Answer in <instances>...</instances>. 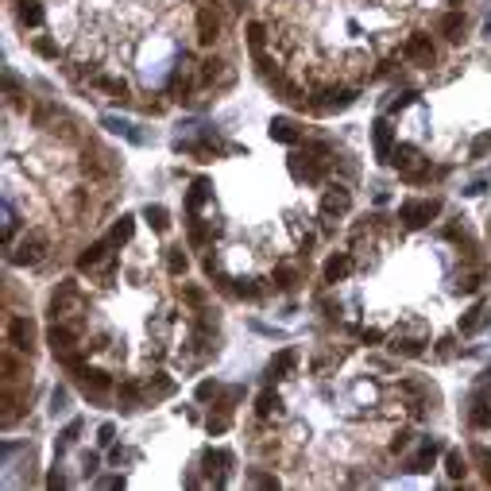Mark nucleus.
Listing matches in <instances>:
<instances>
[{"label": "nucleus", "mask_w": 491, "mask_h": 491, "mask_svg": "<svg viewBox=\"0 0 491 491\" xmlns=\"http://www.w3.org/2000/svg\"><path fill=\"white\" fill-rule=\"evenodd\" d=\"M441 197H410L399 206V221H403V228H425L430 221L441 217Z\"/></svg>", "instance_id": "f257e3e1"}, {"label": "nucleus", "mask_w": 491, "mask_h": 491, "mask_svg": "<svg viewBox=\"0 0 491 491\" xmlns=\"http://www.w3.org/2000/svg\"><path fill=\"white\" fill-rule=\"evenodd\" d=\"M47 252H50L47 232H43V228H31V232L20 240V248L8 252V263L12 267H39L43 259H47Z\"/></svg>", "instance_id": "f03ea898"}, {"label": "nucleus", "mask_w": 491, "mask_h": 491, "mask_svg": "<svg viewBox=\"0 0 491 491\" xmlns=\"http://www.w3.org/2000/svg\"><path fill=\"white\" fill-rule=\"evenodd\" d=\"M78 305H81V283H78V279H62V283L50 290L47 314H50V321H66Z\"/></svg>", "instance_id": "7ed1b4c3"}, {"label": "nucleus", "mask_w": 491, "mask_h": 491, "mask_svg": "<svg viewBox=\"0 0 491 491\" xmlns=\"http://www.w3.org/2000/svg\"><path fill=\"white\" fill-rule=\"evenodd\" d=\"M4 344L31 356V348H35V321L28 314H8L4 317Z\"/></svg>", "instance_id": "20e7f679"}, {"label": "nucleus", "mask_w": 491, "mask_h": 491, "mask_svg": "<svg viewBox=\"0 0 491 491\" xmlns=\"http://www.w3.org/2000/svg\"><path fill=\"white\" fill-rule=\"evenodd\" d=\"M356 97H360V89H333V86H325L317 89V97H310V112H341V108L356 105Z\"/></svg>", "instance_id": "39448f33"}, {"label": "nucleus", "mask_w": 491, "mask_h": 491, "mask_svg": "<svg viewBox=\"0 0 491 491\" xmlns=\"http://www.w3.org/2000/svg\"><path fill=\"white\" fill-rule=\"evenodd\" d=\"M394 148H399V128H394L387 117H379L372 124V155H375V163H391Z\"/></svg>", "instance_id": "423d86ee"}, {"label": "nucleus", "mask_w": 491, "mask_h": 491, "mask_svg": "<svg viewBox=\"0 0 491 491\" xmlns=\"http://www.w3.org/2000/svg\"><path fill=\"white\" fill-rule=\"evenodd\" d=\"M290 174L305 186H321L325 174H329V159H314L310 151L305 155H290Z\"/></svg>", "instance_id": "0eeeda50"}, {"label": "nucleus", "mask_w": 491, "mask_h": 491, "mask_svg": "<svg viewBox=\"0 0 491 491\" xmlns=\"http://www.w3.org/2000/svg\"><path fill=\"white\" fill-rule=\"evenodd\" d=\"M410 66H433L437 62V47H433V39L425 35V31H414L410 39L403 43V50H399Z\"/></svg>", "instance_id": "6e6552de"}, {"label": "nucleus", "mask_w": 491, "mask_h": 491, "mask_svg": "<svg viewBox=\"0 0 491 491\" xmlns=\"http://www.w3.org/2000/svg\"><path fill=\"white\" fill-rule=\"evenodd\" d=\"M148 383L143 379H124L117 383V410L120 414H136L139 406H148Z\"/></svg>", "instance_id": "1a4fd4ad"}, {"label": "nucleus", "mask_w": 491, "mask_h": 491, "mask_svg": "<svg viewBox=\"0 0 491 491\" xmlns=\"http://www.w3.org/2000/svg\"><path fill=\"white\" fill-rule=\"evenodd\" d=\"M221 28H225L221 8H217V4H201V8H197V43H201V47H213V43L221 39Z\"/></svg>", "instance_id": "9d476101"}, {"label": "nucleus", "mask_w": 491, "mask_h": 491, "mask_svg": "<svg viewBox=\"0 0 491 491\" xmlns=\"http://www.w3.org/2000/svg\"><path fill=\"white\" fill-rule=\"evenodd\" d=\"M437 457H445V445L437 441V437H425V441L418 445V452L406 457V472H410V476H422V472H430L433 464H437Z\"/></svg>", "instance_id": "9b49d317"}, {"label": "nucleus", "mask_w": 491, "mask_h": 491, "mask_svg": "<svg viewBox=\"0 0 491 491\" xmlns=\"http://www.w3.org/2000/svg\"><path fill=\"white\" fill-rule=\"evenodd\" d=\"M356 271V256L352 252H333V256L325 259V271H321V283L337 286V283H348Z\"/></svg>", "instance_id": "f8f14e48"}, {"label": "nucleus", "mask_w": 491, "mask_h": 491, "mask_svg": "<svg viewBox=\"0 0 491 491\" xmlns=\"http://www.w3.org/2000/svg\"><path fill=\"white\" fill-rule=\"evenodd\" d=\"M298 356H302V352H298L294 344H290V348H283V352H275V356H271V363H267V375H263V379H267L271 387L283 383V379H290V375H294V368H298Z\"/></svg>", "instance_id": "ddd939ff"}, {"label": "nucleus", "mask_w": 491, "mask_h": 491, "mask_svg": "<svg viewBox=\"0 0 491 491\" xmlns=\"http://www.w3.org/2000/svg\"><path fill=\"white\" fill-rule=\"evenodd\" d=\"M81 333H78V325H70V321H50L47 329V344H50V352L59 356V352H70V348H78Z\"/></svg>", "instance_id": "4468645a"}, {"label": "nucleus", "mask_w": 491, "mask_h": 491, "mask_svg": "<svg viewBox=\"0 0 491 491\" xmlns=\"http://www.w3.org/2000/svg\"><path fill=\"white\" fill-rule=\"evenodd\" d=\"M491 325V302H476L472 310H464L461 321H457V333L461 337H476Z\"/></svg>", "instance_id": "2eb2a0df"}, {"label": "nucleus", "mask_w": 491, "mask_h": 491, "mask_svg": "<svg viewBox=\"0 0 491 491\" xmlns=\"http://www.w3.org/2000/svg\"><path fill=\"white\" fill-rule=\"evenodd\" d=\"M267 136L275 139V143H283V148H298L302 143V124L294 117H275L267 124Z\"/></svg>", "instance_id": "dca6fc26"}, {"label": "nucleus", "mask_w": 491, "mask_h": 491, "mask_svg": "<svg viewBox=\"0 0 491 491\" xmlns=\"http://www.w3.org/2000/svg\"><path fill=\"white\" fill-rule=\"evenodd\" d=\"M348 209H352V190L333 182V186L321 194V217H344Z\"/></svg>", "instance_id": "f3484780"}, {"label": "nucleus", "mask_w": 491, "mask_h": 491, "mask_svg": "<svg viewBox=\"0 0 491 491\" xmlns=\"http://www.w3.org/2000/svg\"><path fill=\"white\" fill-rule=\"evenodd\" d=\"M108 256H112V240H108V236H101V240H93V244L81 248L78 271H97L101 263H108Z\"/></svg>", "instance_id": "a211bd4d"}, {"label": "nucleus", "mask_w": 491, "mask_h": 491, "mask_svg": "<svg viewBox=\"0 0 491 491\" xmlns=\"http://www.w3.org/2000/svg\"><path fill=\"white\" fill-rule=\"evenodd\" d=\"M387 348H391L394 356H406V360H418V356L425 352V333L422 337H410L406 329H399L394 337H387Z\"/></svg>", "instance_id": "6ab92c4d"}, {"label": "nucleus", "mask_w": 491, "mask_h": 491, "mask_svg": "<svg viewBox=\"0 0 491 491\" xmlns=\"http://www.w3.org/2000/svg\"><path fill=\"white\" fill-rule=\"evenodd\" d=\"M12 12H16V23L28 31L43 28V20H47V12H43L39 0H12Z\"/></svg>", "instance_id": "aec40b11"}, {"label": "nucleus", "mask_w": 491, "mask_h": 491, "mask_svg": "<svg viewBox=\"0 0 491 491\" xmlns=\"http://www.w3.org/2000/svg\"><path fill=\"white\" fill-rule=\"evenodd\" d=\"M298 283H302V271H298L294 263H279L275 271L267 275V286H271V290H279V294H290Z\"/></svg>", "instance_id": "412c9836"}, {"label": "nucleus", "mask_w": 491, "mask_h": 491, "mask_svg": "<svg viewBox=\"0 0 491 491\" xmlns=\"http://www.w3.org/2000/svg\"><path fill=\"white\" fill-rule=\"evenodd\" d=\"M101 128L112 132V136H124L128 143H136V148H143V143H148V136L139 132V124H128V120H120V117H101Z\"/></svg>", "instance_id": "4be33fe9"}, {"label": "nucleus", "mask_w": 491, "mask_h": 491, "mask_svg": "<svg viewBox=\"0 0 491 491\" xmlns=\"http://www.w3.org/2000/svg\"><path fill=\"white\" fill-rule=\"evenodd\" d=\"M209 197H213V182H209V178H194L190 190H186V217L201 213V206H206Z\"/></svg>", "instance_id": "5701e85b"}, {"label": "nucleus", "mask_w": 491, "mask_h": 491, "mask_svg": "<svg viewBox=\"0 0 491 491\" xmlns=\"http://www.w3.org/2000/svg\"><path fill=\"white\" fill-rule=\"evenodd\" d=\"M89 89H105L120 105H128V81L117 78V74H89Z\"/></svg>", "instance_id": "b1692460"}, {"label": "nucleus", "mask_w": 491, "mask_h": 491, "mask_svg": "<svg viewBox=\"0 0 491 491\" xmlns=\"http://www.w3.org/2000/svg\"><path fill=\"white\" fill-rule=\"evenodd\" d=\"M468 425L476 433L480 430H491V403H488V394L476 391L472 394V403H468Z\"/></svg>", "instance_id": "393cba45"}, {"label": "nucleus", "mask_w": 491, "mask_h": 491, "mask_svg": "<svg viewBox=\"0 0 491 491\" xmlns=\"http://www.w3.org/2000/svg\"><path fill=\"white\" fill-rule=\"evenodd\" d=\"M437 31H441L449 43H461L464 31H468V16H464V12H445V16H437Z\"/></svg>", "instance_id": "a878e982"}, {"label": "nucleus", "mask_w": 491, "mask_h": 491, "mask_svg": "<svg viewBox=\"0 0 491 491\" xmlns=\"http://www.w3.org/2000/svg\"><path fill=\"white\" fill-rule=\"evenodd\" d=\"M163 267H167V275L182 279V275L190 271V256H186V248H182V244L163 248Z\"/></svg>", "instance_id": "bb28decb"}, {"label": "nucleus", "mask_w": 491, "mask_h": 491, "mask_svg": "<svg viewBox=\"0 0 491 491\" xmlns=\"http://www.w3.org/2000/svg\"><path fill=\"white\" fill-rule=\"evenodd\" d=\"M132 232H136V217L120 213L117 221H112V228H108V240H112V248H124L132 240Z\"/></svg>", "instance_id": "cd10ccee"}, {"label": "nucleus", "mask_w": 491, "mask_h": 491, "mask_svg": "<svg viewBox=\"0 0 491 491\" xmlns=\"http://www.w3.org/2000/svg\"><path fill=\"white\" fill-rule=\"evenodd\" d=\"M418 163H422V155H418V148H414V143H399V148H394V155H391V167L399 170V174H403V170H414Z\"/></svg>", "instance_id": "c85d7f7f"}, {"label": "nucleus", "mask_w": 491, "mask_h": 491, "mask_svg": "<svg viewBox=\"0 0 491 491\" xmlns=\"http://www.w3.org/2000/svg\"><path fill=\"white\" fill-rule=\"evenodd\" d=\"M279 406H283V403H279V394L271 391V383H267L263 391H259V399H256V418H259V422H267V418H275V414H279Z\"/></svg>", "instance_id": "c756f323"}, {"label": "nucleus", "mask_w": 491, "mask_h": 491, "mask_svg": "<svg viewBox=\"0 0 491 491\" xmlns=\"http://www.w3.org/2000/svg\"><path fill=\"white\" fill-rule=\"evenodd\" d=\"M225 66H228V62L221 59V54H209V59H201V70H197V81H201V86H213V81L221 78V74H225Z\"/></svg>", "instance_id": "7c9ffc66"}, {"label": "nucleus", "mask_w": 491, "mask_h": 491, "mask_svg": "<svg viewBox=\"0 0 491 491\" xmlns=\"http://www.w3.org/2000/svg\"><path fill=\"white\" fill-rule=\"evenodd\" d=\"M54 363H62L70 375H81L89 368V352H78V348H70V352H59L54 356Z\"/></svg>", "instance_id": "2f4dec72"}, {"label": "nucleus", "mask_w": 491, "mask_h": 491, "mask_svg": "<svg viewBox=\"0 0 491 491\" xmlns=\"http://www.w3.org/2000/svg\"><path fill=\"white\" fill-rule=\"evenodd\" d=\"M244 394H248V391H244V383H232V387H225V391L217 394L213 403H217V410H228V414H232L236 406L244 403Z\"/></svg>", "instance_id": "473e14b6"}, {"label": "nucleus", "mask_w": 491, "mask_h": 491, "mask_svg": "<svg viewBox=\"0 0 491 491\" xmlns=\"http://www.w3.org/2000/svg\"><path fill=\"white\" fill-rule=\"evenodd\" d=\"M182 302L197 314V310H206V305H209V290L201 283H186V286H182Z\"/></svg>", "instance_id": "72a5a7b5"}, {"label": "nucleus", "mask_w": 491, "mask_h": 491, "mask_svg": "<svg viewBox=\"0 0 491 491\" xmlns=\"http://www.w3.org/2000/svg\"><path fill=\"white\" fill-rule=\"evenodd\" d=\"M445 472H449L452 480H464L468 476V457L461 449H445Z\"/></svg>", "instance_id": "f704fd0d"}, {"label": "nucleus", "mask_w": 491, "mask_h": 491, "mask_svg": "<svg viewBox=\"0 0 491 491\" xmlns=\"http://www.w3.org/2000/svg\"><path fill=\"white\" fill-rule=\"evenodd\" d=\"M174 379H170L167 372H155L151 375V383H148V391H151V403H155V399H167V394H174Z\"/></svg>", "instance_id": "c9c22d12"}, {"label": "nucleus", "mask_w": 491, "mask_h": 491, "mask_svg": "<svg viewBox=\"0 0 491 491\" xmlns=\"http://www.w3.org/2000/svg\"><path fill=\"white\" fill-rule=\"evenodd\" d=\"M244 35H248V47H252V50H263L267 47V23L248 20L244 23Z\"/></svg>", "instance_id": "e433bc0d"}, {"label": "nucleus", "mask_w": 491, "mask_h": 491, "mask_svg": "<svg viewBox=\"0 0 491 491\" xmlns=\"http://www.w3.org/2000/svg\"><path fill=\"white\" fill-rule=\"evenodd\" d=\"M31 50H35V54H39V59H47V62H59V43L54 39H47V35H35V39H31Z\"/></svg>", "instance_id": "4c0bfd02"}, {"label": "nucleus", "mask_w": 491, "mask_h": 491, "mask_svg": "<svg viewBox=\"0 0 491 491\" xmlns=\"http://www.w3.org/2000/svg\"><path fill=\"white\" fill-rule=\"evenodd\" d=\"M143 221H148L155 232H167V228H170V213L163 206H148V209H143Z\"/></svg>", "instance_id": "58836bf2"}, {"label": "nucleus", "mask_w": 491, "mask_h": 491, "mask_svg": "<svg viewBox=\"0 0 491 491\" xmlns=\"http://www.w3.org/2000/svg\"><path fill=\"white\" fill-rule=\"evenodd\" d=\"M206 430H209V437H221V433H228V430H232V418H228V410H217V414H209V418H206Z\"/></svg>", "instance_id": "ea45409f"}, {"label": "nucleus", "mask_w": 491, "mask_h": 491, "mask_svg": "<svg viewBox=\"0 0 491 491\" xmlns=\"http://www.w3.org/2000/svg\"><path fill=\"white\" fill-rule=\"evenodd\" d=\"M78 437H81V418H74V422H70L66 430L59 433V445H54V452H59V457H62V452H66L70 445L78 441Z\"/></svg>", "instance_id": "a19ab883"}, {"label": "nucleus", "mask_w": 491, "mask_h": 491, "mask_svg": "<svg viewBox=\"0 0 491 491\" xmlns=\"http://www.w3.org/2000/svg\"><path fill=\"white\" fill-rule=\"evenodd\" d=\"M410 441H414V433L403 425V430H394V433H391V441H387V452H394V457H399V452L410 449Z\"/></svg>", "instance_id": "79ce46f5"}, {"label": "nucleus", "mask_w": 491, "mask_h": 491, "mask_svg": "<svg viewBox=\"0 0 491 491\" xmlns=\"http://www.w3.org/2000/svg\"><path fill=\"white\" fill-rule=\"evenodd\" d=\"M221 391H225V387L217 383V379H201V383H197V391H194V399H197V403H209V399H217Z\"/></svg>", "instance_id": "37998d69"}, {"label": "nucleus", "mask_w": 491, "mask_h": 491, "mask_svg": "<svg viewBox=\"0 0 491 491\" xmlns=\"http://www.w3.org/2000/svg\"><path fill=\"white\" fill-rule=\"evenodd\" d=\"M66 410H70V391L66 387H54V391H50V414L59 418V414H66Z\"/></svg>", "instance_id": "c03bdc74"}, {"label": "nucleus", "mask_w": 491, "mask_h": 491, "mask_svg": "<svg viewBox=\"0 0 491 491\" xmlns=\"http://www.w3.org/2000/svg\"><path fill=\"white\" fill-rule=\"evenodd\" d=\"M418 97H422V93H414V89H406V93H399V97L391 101V112H403V108L418 105Z\"/></svg>", "instance_id": "a18cd8bd"}, {"label": "nucleus", "mask_w": 491, "mask_h": 491, "mask_svg": "<svg viewBox=\"0 0 491 491\" xmlns=\"http://www.w3.org/2000/svg\"><path fill=\"white\" fill-rule=\"evenodd\" d=\"M112 441H117V425H112V422H101V425H97V445H101V449H108Z\"/></svg>", "instance_id": "49530a36"}, {"label": "nucleus", "mask_w": 491, "mask_h": 491, "mask_svg": "<svg viewBox=\"0 0 491 491\" xmlns=\"http://www.w3.org/2000/svg\"><path fill=\"white\" fill-rule=\"evenodd\" d=\"M248 483H256V488H279V480H275V476H267V472H259V468H252V472H248Z\"/></svg>", "instance_id": "de8ad7c7"}, {"label": "nucleus", "mask_w": 491, "mask_h": 491, "mask_svg": "<svg viewBox=\"0 0 491 491\" xmlns=\"http://www.w3.org/2000/svg\"><path fill=\"white\" fill-rule=\"evenodd\" d=\"M89 206H93V194H89L86 186H78L74 190V213H86Z\"/></svg>", "instance_id": "09e8293b"}, {"label": "nucleus", "mask_w": 491, "mask_h": 491, "mask_svg": "<svg viewBox=\"0 0 491 491\" xmlns=\"http://www.w3.org/2000/svg\"><path fill=\"white\" fill-rule=\"evenodd\" d=\"M54 112H59V105H39L35 112H31V124H39V128H43V124L54 117Z\"/></svg>", "instance_id": "8fccbe9b"}, {"label": "nucleus", "mask_w": 491, "mask_h": 491, "mask_svg": "<svg viewBox=\"0 0 491 491\" xmlns=\"http://www.w3.org/2000/svg\"><path fill=\"white\" fill-rule=\"evenodd\" d=\"M81 472H86V476H97V472H101V457H97V452H81Z\"/></svg>", "instance_id": "3c124183"}, {"label": "nucleus", "mask_w": 491, "mask_h": 491, "mask_svg": "<svg viewBox=\"0 0 491 491\" xmlns=\"http://www.w3.org/2000/svg\"><path fill=\"white\" fill-rule=\"evenodd\" d=\"M488 151H491V132H488V136H480V139H476V143H472L468 159H483V155H488Z\"/></svg>", "instance_id": "603ef678"}, {"label": "nucleus", "mask_w": 491, "mask_h": 491, "mask_svg": "<svg viewBox=\"0 0 491 491\" xmlns=\"http://www.w3.org/2000/svg\"><path fill=\"white\" fill-rule=\"evenodd\" d=\"M360 341L363 344H383L387 333H383V329H360Z\"/></svg>", "instance_id": "864d4df0"}, {"label": "nucleus", "mask_w": 491, "mask_h": 491, "mask_svg": "<svg viewBox=\"0 0 491 491\" xmlns=\"http://www.w3.org/2000/svg\"><path fill=\"white\" fill-rule=\"evenodd\" d=\"M483 190H488V178H476V182H468V186H464V194H468V197H480Z\"/></svg>", "instance_id": "5fc2aeb1"}, {"label": "nucleus", "mask_w": 491, "mask_h": 491, "mask_svg": "<svg viewBox=\"0 0 491 491\" xmlns=\"http://www.w3.org/2000/svg\"><path fill=\"white\" fill-rule=\"evenodd\" d=\"M441 348H437V360H452V337H445V341H437Z\"/></svg>", "instance_id": "6e6d98bb"}, {"label": "nucleus", "mask_w": 491, "mask_h": 491, "mask_svg": "<svg viewBox=\"0 0 491 491\" xmlns=\"http://www.w3.org/2000/svg\"><path fill=\"white\" fill-rule=\"evenodd\" d=\"M66 476H62V472H50V476H47V488H66Z\"/></svg>", "instance_id": "4d7b16f0"}, {"label": "nucleus", "mask_w": 491, "mask_h": 491, "mask_svg": "<svg viewBox=\"0 0 491 491\" xmlns=\"http://www.w3.org/2000/svg\"><path fill=\"white\" fill-rule=\"evenodd\" d=\"M128 461H132L128 449H112V464H117V468H120V464H128Z\"/></svg>", "instance_id": "13d9d810"}, {"label": "nucleus", "mask_w": 491, "mask_h": 491, "mask_svg": "<svg viewBox=\"0 0 491 491\" xmlns=\"http://www.w3.org/2000/svg\"><path fill=\"white\" fill-rule=\"evenodd\" d=\"M483 35H488V39H491V23H488V28H483Z\"/></svg>", "instance_id": "bf43d9fd"}, {"label": "nucleus", "mask_w": 491, "mask_h": 491, "mask_svg": "<svg viewBox=\"0 0 491 491\" xmlns=\"http://www.w3.org/2000/svg\"><path fill=\"white\" fill-rule=\"evenodd\" d=\"M452 4H461V0H452Z\"/></svg>", "instance_id": "052dcab7"}]
</instances>
